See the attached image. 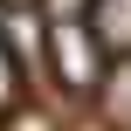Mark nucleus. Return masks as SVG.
I'll return each instance as SVG.
<instances>
[{
  "mask_svg": "<svg viewBox=\"0 0 131 131\" xmlns=\"http://www.w3.org/2000/svg\"><path fill=\"white\" fill-rule=\"evenodd\" d=\"M55 76H62V90H97V41H90V28L83 21H55Z\"/></svg>",
  "mask_w": 131,
  "mask_h": 131,
  "instance_id": "nucleus-1",
  "label": "nucleus"
},
{
  "mask_svg": "<svg viewBox=\"0 0 131 131\" xmlns=\"http://www.w3.org/2000/svg\"><path fill=\"white\" fill-rule=\"evenodd\" d=\"M90 41L111 48V55H131V0H90Z\"/></svg>",
  "mask_w": 131,
  "mask_h": 131,
  "instance_id": "nucleus-2",
  "label": "nucleus"
},
{
  "mask_svg": "<svg viewBox=\"0 0 131 131\" xmlns=\"http://www.w3.org/2000/svg\"><path fill=\"white\" fill-rule=\"evenodd\" d=\"M97 97H104V124L131 131V55H117V62L97 76Z\"/></svg>",
  "mask_w": 131,
  "mask_h": 131,
  "instance_id": "nucleus-3",
  "label": "nucleus"
},
{
  "mask_svg": "<svg viewBox=\"0 0 131 131\" xmlns=\"http://www.w3.org/2000/svg\"><path fill=\"white\" fill-rule=\"evenodd\" d=\"M14 111V48H7V28H0V117Z\"/></svg>",
  "mask_w": 131,
  "mask_h": 131,
  "instance_id": "nucleus-4",
  "label": "nucleus"
}]
</instances>
